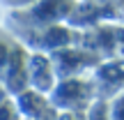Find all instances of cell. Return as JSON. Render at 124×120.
<instances>
[{
	"instance_id": "cell-3",
	"label": "cell",
	"mask_w": 124,
	"mask_h": 120,
	"mask_svg": "<svg viewBox=\"0 0 124 120\" xmlns=\"http://www.w3.org/2000/svg\"><path fill=\"white\" fill-rule=\"evenodd\" d=\"M16 104H18L21 116H25L28 120H41L51 109H53L48 95L39 92V90H35V88H28L25 92L16 95Z\"/></svg>"
},
{
	"instance_id": "cell-4",
	"label": "cell",
	"mask_w": 124,
	"mask_h": 120,
	"mask_svg": "<svg viewBox=\"0 0 124 120\" xmlns=\"http://www.w3.org/2000/svg\"><path fill=\"white\" fill-rule=\"evenodd\" d=\"M21 46L23 44L12 35L9 28H2V26H0V79H2L7 65L12 62V58L16 55V51L21 49Z\"/></svg>"
},
{
	"instance_id": "cell-5",
	"label": "cell",
	"mask_w": 124,
	"mask_h": 120,
	"mask_svg": "<svg viewBox=\"0 0 124 120\" xmlns=\"http://www.w3.org/2000/svg\"><path fill=\"white\" fill-rule=\"evenodd\" d=\"M21 111H18V104L16 99H5L2 104H0V120H21Z\"/></svg>"
},
{
	"instance_id": "cell-1",
	"label": "cell",
	"mask_w": 124,
	"mask_h": 120,
	"mask_svg": "<svg viewBox=\"0 0 124 120\" xmlns=\"http://www.w3.org/2000/svg\"><path fill=\"white\" fill-rule=\"evenodd\" d=\"M94 97V83L83 76L60 79L51 92V104L60 111H87Z\"/></svg>"
},
{
	"instance_id": "cell-2",
	"label": "cell",
	"mask_w": 124,
	"mask_h": 120,
	"mask_svg": "<svg viewBox=\"0 0 124 120\" xmlns=\"http://www.w3.org/2000/svg\"><path fill=\"white\" fill-rule=\"evenodd\" d=\"M28 79H30V88L44 95L53 92V88L58 85V72H55V62L51 53L32 51L30 60H28Z\"/></svg>"
},
{
	"instance_id": "cell-6",
	"label": "cell",
	"mask_w": 124,
	"mask_h": 120,
	"mask_svg": "<svg viewBox=\"0 0 124 120\" xmlns=\"http://www.w3.org/2000/svg\"><path fill=\"white\" fill-rule=\"evenodd\" d=\"M35 2H39V0H0V5H2V7H7L9 12H18V9H28V7H32Z\"/></svg>"
},
{
	"instance_id": "cell-9",
	"label": "cell",
	"mask_w": 124,
	"mask_h": 120,
	"mask_svg": "<svg viewBox=\"0 0 124 120\" xmlns=\"http://www.w3.org/2000/svg\"><path fill=\"white\" fill-rule=\"evenodd\" d=\"M7 97H9V92H7V88H5V85L0 83V104H2V102H5V99H7Z\"/></svg>"
},
{
	"instance_id": "cell-7",
	"label": "cell",
	"mask_w": 124,
	"mask_h": 120,
	"mask_svg": "<svg viewBox=\"0 0 124 120\" xmlns=\"http://www.w3.org/2000/svg\"><path fill=\"white\" fill-rule=\"evenodd\" d=\"M110 116H113V120H124V95L110 104Z\"/></svg>"
},
{
	"instance_id": "cell-8",
	"label": "cell",
	"mask_w": 124,
	"mask_h": 120,
	"mask_svg": "<svg viewBox=\"0 0 124 120\" xmlns=\"http://www.w3.org/2000/svg\"><path fill=\"white\" fill-rule=\"evenodd\" d=\"M58 120H87V111H60Z\"/></svg>"
}]
</instances>
